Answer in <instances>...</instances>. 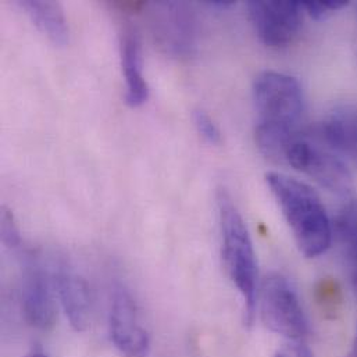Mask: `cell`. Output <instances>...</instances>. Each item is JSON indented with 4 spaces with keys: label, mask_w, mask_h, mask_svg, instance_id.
Returning a JSON list of instances; mask_svg holds the SVG:
<instances>
[{
    "label": "cell",
    "mask_w": 357,
    "mask_h": 357,
    "mask_svg": "<svg viewBox=\"0 0 357 357\" xmlns=\"http://www.w3.org/2000/svg\"><path fill=\"white\" fill-rule=\"evenodd\" d=\"M252 92L259 116L256 144L263 155L280 162L303 114L301 84L291 75L264 71L256 77Z\"/></svg>",
    "instance_id": "1"
},
{
    "label": "cell",
    "mask_w": 357,
    "mask_h": 357,
    "mask_svg": "<svg viewBox=\"0 0 357 357\" xmlns=\"http://www.w3.org/2000/svg\"><path fill=\"white\" fill-rule=\"evenodd\" d=\"M110 335L123 356L149 357V334L142 324L135 301L123 284H116L112 292Z\"/></svg>",
    "instance_id": "9"
},
{
    "label": "cell",
    "mask_w": 357,
    "mask_h": 357,
    "mask_svg": "<svg viewBox=\"0 0 357 357\" xmlns=\"http://www.w3.org/2000/svg\"><path fill=\"white\" fill-rule=\"evenodd\" d=\"M248 10L259 39L268 47L284 49L292 45L301 32V1H250Z\"/></svg>",
    "instance_id": "8"
},
{
    "label": "cell",
    "mask_w": 357,
    "mask_h": 357,
    "mask_svg": "<svg viewBox=\"0 0 357 357\" xmlns=\"http://www.w3.org/2000/svg\"><path fill=\"white\" fill-rule=\"evenodd\" d=\"M301 3L303 11L314 20H324L349 4L347 0H306Z\"/></svg>",
    "instance_id": "15"
},
{
    "label": "cell",
    "mask_w": 357,
    "mask_h": 357,
    "mask_svg": "<svg viewBox=\"0 0 357 357\" xmlns=\"http://www.w3.org/2000/svg\"><path fill=\"white\" fill-rule=\"evenodd\" d=\"M207 4L213 8H228L234 3L232 1H225V0H214V1H207Z\"/></svg>",
    "instance_id": "19"
},
{
    "label": "cell",
    "mask_w": 357,
    "mask_h": 357,
    "mask_svg": "<svg viewBox=\"0 0 357 357\" xmlns=\"http://www.w3.org/2000/svg\"><path fill=\"white\" fill-rule=\"evenodd\" d=\"M25 357H49L46 356L45 354H42V352H39V351H35V352H31L29 355H26Z\"/></svg>",
    "instance_id": "20"
},
{
    "label": "cell",
    "mask_w": 357,
    "mask_h": 357,
    "mask_svg": "<svg viewBox=\"0 0 357 357\" xmlns=\"http://www.w3.org/2000/svg\"><path fill=\"white\" fill-rule=\"evenodd\" d=\"M121 67L126 79V103L139 107L149 99V86L144 77L142 43L138 31L126 25L120 36Z\"/></svg>",
    "instance_id": "11"
},
{
    "label": "cell",
    "mask_w": 357,
    "mask_h": 357,
    "mask_svg": "<svg viewBox=\"0 0 357 357\" xmlns=\"http://www.w3.org/2000/svg\"><path fill=\"white\" fill-rule=\"evenodd\" d=\"M266 182L275 197L299 250L309 259L331 246L333 227L319 195L305 182L282 173H267Z\"/></svg>",
    "instance_id": "2"
},
{
    "label": "cell",
    "mask_w": 357,
    "mask_h": 357,
    "mask_svg": "<svg viewBox=\"0 0 357 357\" xmlns=\"http://www.w3.org/2000/svg\"><path fill=\"white\" fill-rule=\"evenodd\" d=\"M217 208L225 268L242 298L245 324L250 326L255 320L259 296V273L253 242L236 204L222 188L217 192Z\"/></svg>",
    "instance_id": "3"
},
{
    "label": "cell",
    "mask_w": 357,
    "mask_h": 357,
    "mask_svg": "<svg viewBox=\"0 0 357 357\" xmlns=\"http://www.w3.org/2000/svg\"><path fill=\"white\" fill-rule=\"evenodd\" d=\"M197 134L210 145H218L221 142V132L214 120L204 110H195L192 116Z\"/></svg>",
    "instance_id": "14"
},
{
    "label": "cell",
    "mask_w": 357,
    "mask_h": 357,
    "mask_svg": "<svg viewBox=\"0 0 357 357\" xmlns=\"http://www.w3.org/2000/svg\"><path fill=\"white\" fill-rule=\"evenodd\" d=\"M1 241L8 249L21 248V238L14 217L6 207L1 210Z\"/></svg>",
    "instance_id": "16"
},
{
    "label": "cell",
    "mask_w": 357,
    "mask_h": 357,
    "mask_svg": "<svg viewBox=\"0 0 357 357\" xmlns=\"http://www.w3.org/2000/svg\"><path fill=\"white\" fill-rule=\"evenodd\" d=\"M321 139L335 153L357 163V110L341 107L331 112L321 124Z\"/></svg>",
    "instance_id": "12"
},
{
    "label": "cell",
    "mask_w": 357,
    "mask_h": 357,
    "mask_svg": "<svg viewBox=\"0 0 357 357\" xmlns=\"http://www.w3.org/2000/svg\"><path fill=\"white\" fill-rule=\"evenodd\" d=\"M33 25L56 46L68 42V25L59 3L42 0H25L20 3Z\"/></svg>",
    "instance_id": "13"
},
{
    "label": "cell",
    "mask_w": 357,
    "mask_h": 357,
    "mask_svg": "<svg viewBox=\"0 0 357 357\" xmlns=\"http://www.w3.org/2000/svg\"><path fill=\"white\" fill-rule=\"evenodd\" d=\"M281 162L305 173L334 193H348L352 186L351 172L340 156L326 144L314 142L299 132L287 145Z\"/></svg>",
    "instance_id": "5"
},
{
    "label": "cell",
    "mask_w": 357,
    "mask_h": 357,
    "mask_svg": "<svg viewBox=\"0 0 357 357\" xmlns=\"http://www.w3.org/2000/svg\"><path fill=\"white\" fill-rule=\"evenodd\" d=\"M257 303L263 323L273 333L291 342L302 341L309 334V320L291 282L281 274L267 275L260 287Z\"/></svg>",
    "instance_id": "4"
},
{
    "label": "cell",
    "mask_w": 357,
    "mask_h": 357,
    "mask_svg": "<svg viewBox=\"0 0 357 357\" xmlns=\"http://www.w3.org/2000/svg\"><path fill=\"white\" fill-rule=\"evenodd\" d=\"M53 280L63 310L75 331H84L91 321V292L88 282L70 264L54 266Z\"/></svg>",
    "instance_id": "10"
},
{
    "label": "cell",
    "mask_w": 357,
    "mask_h": 357,
    "mask_svg": "<svg viewBox=\"0 0 357 357\" xmlns=\"http://www.w3.org/2000/svg\"><path fill=\"white\" fill-rule=\"evenodd\" d=\"M53 273L33 249L21 252V302L28 323L38 330H50L56 321Z\"/></svg>",
    "instance_id": "7"
},
{
    "label": "cell",
    "mask_w": 357,
    "mask_h": 357,
    "mask_svg": "<svg viewBox=\"0 0 357 357\" xmlns=\"http://www.w3.org/2000/svg\"><path fill=\"white\" fill-rule=\"evenodd\" d=\"M153 38L163 53L173 59H189L197 47V21L182 1H156L149 6Z\"/></svg>",
    "instance_id": "6"
},
{
    "label": "cell",
    "mask_w": 357,
    "mask_h": 357,
    "mask_svg": "<svg viewBox=\"0 0 357 357\" xmlns=\"http://www.w3.org/2000/svg\"><path fill=\"white\" fill-rule=\"evenodd\" d=\"M341 227H342V234L348 239L352 255L357 263V208H352L345 214L341 222Z\"/></svg>",
    "instance_id": "17"
},
{
    "label": "cell",
    "mask_w": 357,
    "mask_h": 357,
    "mask_svg": "<svg viewBox=\"0 0 357 357\" xmlns=\"http://www.w3.org/2000/svg\"><path fill=\"white\" fill-rule=\"evenodd\" d=\"M351 357H357V331L356 337H355V342H354V349H352V356Z\"/></svg>",
    "instance_id": "21"
},
{
    "label": "cell",
    "mask_w": 357,
    "mask_h": 357,
    "mask_svg": "<svg viewBox=\"0 0 357 357\" xmlns=\"http://www.w3.org/2000/svg\"><path fill=\"white\" fill-rule=\"evenodd\" d=\"M274 357H314L312 355L310 349L302 344V341L298 342H289L284 348H281Z\"/></svg>",
    "instance_id": "18"
}]
</instances>
